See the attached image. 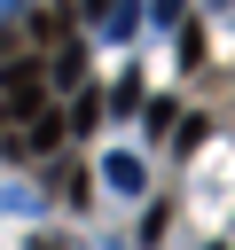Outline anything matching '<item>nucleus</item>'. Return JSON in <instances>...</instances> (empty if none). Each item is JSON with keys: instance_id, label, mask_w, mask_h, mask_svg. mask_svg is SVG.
<instances>
[{"instance_id": "423d86ee", "label": "nucleus", "mask_w": 235, "mask_h": 250, "mask_svg": "<svg viewBox=\"0 0 235 250\" xmlns=\"http://www.w3.org/2000/svg\"><path fill=\"white\" fill-rule=\"evenodd\" d=\"M102 109H110V117H133V109H141V70H125V78L102 94Z\"/></svg>"}, {"instance_id": "6e6552de", "label": "nucleus", "mask_w": 235, "mask_h": 250, "mask_svg": "<svg viewBox=\"0 0 235 250\" xmlns=\"http://www.w3.org/2000/svg\"><path fill=\"white\" fill-rule=\"evenodd\" d=\"M63 31H70V8H39L31 16V39L39 47H63Z\"/></svg>"}, {"instance_id": "9b49d317", "label": "nucleus", "mask_w": 235, "mask_h": 250, "mask_svg": "<svg viewBox=\"0 0 235 250\" xmlns=\"http://www.w3.org/2000/svg\"><path fill=\"white\" fill-rule=\"evenodd\" d=\"M180 8H188V0H149L141 16H149V23H180Z\"/></svg>"}, {"instance_id": "f03ea898", "label": "nucleus", "mask_w": 235, "mask_h": 250, "mask_svg": "<svg viewBox=\"0 0 235 250\" xmlns=\"http://www.w3.org/2000/svg\"><path fill=\"white\" fill-rule=\"evenodd\" d=\"M102 188H110V195H141V188H149V164H141L133 148H110V156H102Z\"/></svg>"}, {"instance_id": "20e7f679", "label": "nucleus", "mask_w": 235, "mask_h": 250, "mask_svg": "<svg viewBox=\"0 0 235 250\" xmlns=\"http://www.w3.org/2000/svg\"><path fill=\"white\" fill-rule=\"evenodd\" d=\"M94 23H102V39H110V47H133V31H141V0H110Z\"/></svg>"}, {"instance_id": "0eeeda50", "label": "nucleus", "mask_w": 235, "mask_h": 250, "mask_svg": "<svg viewBox=\"0 0 235 250\" xmlns=\"http://www.w3.org/2000/svg\"><path fill=\"white\" fill-rule=\"evenodd\" d=\"M47 188H55L63 203H86V195H94V180H86L78 164H55V172H47Z\"/></svg>"}, {"instance_id": "7ed1b4c3", "label": "nucleus", "mask_w": 235, "mask_h": 250, "mask_svg": "<svg viewBox=\"0 0 235 250\" xmlns=\"http://www.w3.org/2000/svg\"><path fill=\"white\" fill-rule=\"evenodd\" d=\"M94 125H102V86L78 78V94L63 102V133H94Z\"/></svg>"}, {"instance_id": "39448f33", "label": "nucleus", "mask_w": 235, "mask_h": 250, "mask_svg": "<svg viewBox=\"0 0 235 250\" xmlns=\"http://www.w3.org/2000/svg\"><path fill=\"white\" fill-rule=\"evenodd\" d=\"M164 133H172V156H196V148L212 141V117H172Z\"/></svg>"}, {"instance_id": "1a4fd4ad", "label": "nucleus", "mask_w": 235, "mask_h": 250, "mask_svg": "<svg viewBox=\"0 0 235 250\" xmlns=\"http://www.w3.org/2000/svg\"><path fill=\"white\" fill-rule=\"evenodd\" d=\"M86 78V47L70 39V47H55V86H78Z\"/></svg>"}, {"instance_id": "ddd939ff", "label": "nucleus", "mask_w": 235, "mask_h": 250, "mask_svg": "<svg viewBox=\"0 0 235 250\" xmlns=\"http://www.w3.org/2000/svg\"><path fill=\"white\" fill-rule=\"evenodd\" d=\"M16 8H31V0H0V16H16Z\"/></svg>"}, {"instance_id": "4468645a", "label": "nucleus", "mask_w": 235, "mask_h": 250, "mask_svg": "<svg viewBox=\"0 0 235 250\" xmlns=\"http://www.w3.org/2000/svg\"><path fill=\"white\" fill-rule=\"evenodd\" d=\"M219 250H227V242H219Z\"/></svg>"}, {"instance_id": "9d476101", "label": "nucleus", "mask_w": 235, "mask_h": 250, "mask_svg": "<svg viewBox=\"0 0 235 250\" xmlns=\"http://www.w3.org/2000/svg\"><path fill=\"white\" fill-rule=\"evenodd\" d=\"M141 117H149V133H164V125H172V102H164V94H141Z\"/></svg>"}, {"instance_id": "f8f14e48", "label": "nucleus", "mask_w": 235, "mask_h": 250, "mask_svg": "<svg viewBox=\"0 0 235 250\" xmlns=\"http://www.w3.org/2000/svg\"><path fill=\"white\" fill-rule=\"evenodd\" d=\"M102 8H110V0H70V16H102Z\"/></svg>"}, {"instance_id": "f257e3e1", "label": "nucleus", "mask_w": 235, "mask_h": 250, "mask_svg": "<svg viewBox=\"0 0 235 250\" xmlns=\"http://www.w3.org/2000/svg\"><path fill=\"white\" fill-rule=\"evenodd\" d=\"M39 102H47V78H39V62H16V70H0V125H24Z\"/></svg>"}]
</instances>
